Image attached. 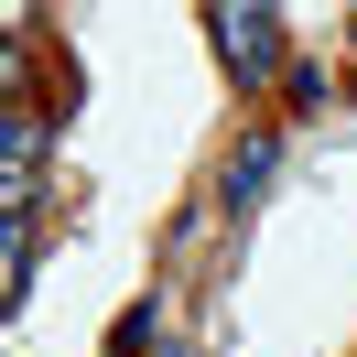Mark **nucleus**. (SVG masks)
Listing matches in <instances>:
<instances>
[{
  "label": "nucleus",
  "instance_id": "f257e3e1",
  "mask_svg": "<svg viewBox=\"0 0 357 357\" xmlns=\"http://www.w3.org/2000/svg\"><path fill=\"white\" fill-rule=\"evenodd\" d=\"M206 33H217V66L238 76V87H271V76H292V54H282V11H206Z\"/></svg>",
  "mask_w": 357,
  "mask_h": 357
},
{
  "label": "nucleus",
  "instance_id": "7ed1b4c3",
  "mask_svg": "<svg viewBox=\"0 0 357 357\" xmlns=\"http://www.w3.org/2000/svg\"><path fill=\"white\" fill-rule=\"evenodd\" d=\"M271 162H282V152H271V141H249V152L227 162V206H249V184H271Z\"/></svg>",
  "mask_w": 357,
  "mask_h": 357
},
{
  "label": "nucleus",
  "instance_id": "20e7f679",
  "mask_svg": "<svg viewBox=\"0 0 357 357\" xmlns=\"http://www.w3.org/2000/svg\"><path fill=\"white\" fill-rule=\"evenodd\" d=\"M282 98H292V109H325V66H303V54H292V76H282Z\"/></svg>",
  "mask_w": 357,
  "mask_h": 357
},
{
  "label": "nucleus",
  "instance_id": "f03ea898",
  "mask_svg": "<svg viewBox=\"0 0 357 357\" xmlns=\"http://www.w3.org/2000/svg\"><path fill=\"white\" fill-rule=\"evenodd\" d=\"M0 206H11V217L44 206V119H33V109L0 119Z\"/></svg>",
  "mask_w": 357,
  "mask_h": 357
}]
</instances>
